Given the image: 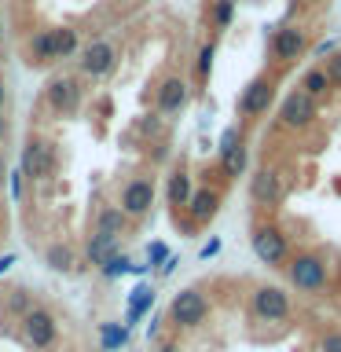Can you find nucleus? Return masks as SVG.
Segmentation results:
<instances>
[{
	"label": "nucleus",
	"instance_id": "1",
	"mask_svg": "<svg viewBox=\"0 0 341 352\" xmlns=\"http://www.w3.org/2000/svg\"><path fill=\"white\" fill-rule=\"evenodd\" d=\"M250 250H253V257H257L264 268L283 272L286 261L294 257V239H290V231H286L275 217L261 213L250 224Z\"/></svg>",
	"mask_w": 341,
	"mask_h": 352
},
{
	"label": "nucleus",
	"instance_id": "2",
	"mask_svg": "<svg viewBox=\"0 0 341 352\" xmlns=\"http://www.w3.org/2000/svg\"><path fill=\"white\" fill-rule=\"evenodd\" d=\"M286 283L294 286L297 294H327L330 290V264L319 250H294V257L286 261Z\"/></svg>",
	"mask_w": 341,
	"mask_h": 352
},
{
	"label": "nucleus",
	"instance_id": "3",
	"mask_svg": "<svg viewBox=\"0 0 341 352\" xmlns=\"http://www.w3.org/2000/svg\"><path fill=\"white\" fill-rule=\"evenodd\" d=\"M246 308H250V319H257V323L286 327L294 319V294L283 290L279 283H257L246 297Z\"/></svg>",
	"mask_w": 341,
	"mask_h": 352
},
{
	"label": "nucleus",
	"instance_id": "4",
	"mask_svg": "<svg viewBox=\"0 0 341 352\" xmlns=\"http://www.w3.org/2000/svg\"><path fill=\"white\" fill-rule=\"evenodd\" d=\"M319 114H323V103L319 99H312L308 92H301V88H294V92H286L279 99V110H275V125H279L283 132H294V136H301V132L316 129Z\"/></svg>",
	"mask_w": 341,
	"mask_h": 352
},
{
	"label": "nucleus",
	"instance_id": "5",
	"mask_svg": "<svg viewBox=\"0 0 341 352\" xmlns=\"http://www.w3.org/2000/svg\"><path fill=\"white\" fill-rule=\"evenodd\" d=\"M209 312H213V301L202 286H184L180 294H173L165 319H169L173 330H198L209 319Z\"/></svg>",
	"mask_w": 341,
	"mask_h": 352
},
{
	"label": "nucleus",
	"instance_id": "6",
	"mask_svg": "<svg viewBox=\"0 0 341 352\" xmlns=\"http://www.w3.org/2000/svg\"><path fill=\"white\" fill-rule=\"evenodd\" d=\"M275 99H279V81H275V74H257V77H253V81L239 92L235 114H239L242 125H253V121L264 118V114L275 107Z\"/></svg>",
	"mask_w": 341,
	"mask_h": 352
},
{
	"label": "nucleus",
	"instance_id": "7",
	"mask_svg": "<svg viewBox=\"0 0 341 352\" xmlns=\"http://www.w3.org/2000/svg\"><path fill=\"white\" fill-rule=\"evenodd\" d=\"M250 202L261 209V213H279L286 202V180L275 165H257L250 176Z\"/></svg>",
	"mask_w": 341,
	"mask_h": 352
},
{
	"label": "nucleus",
	"instance_id": "8",
	"mask_svg": "<svg viewBox=\"0 0 341 352\" xmlns=\"http://www.w3.org/2000/svg\"><path fill=\"white\" fill-rule=\"evenodd\" d=\"M308 33L305 26H294V22H283V26L272 30V41H268V55L275 66H294L297 59H305L308 52Z\"/></svg>",
	"mask_w": 341,
	"mask_h": 352
},
{
	"label": "nucleus",
	"instance_id": "9",
	"mask_svg": "<svg viewBox=\"0 0 341 352\" xmlns=\"http://www.w3.org/2000/svg\"><path fill=\"white\" fill-rule=\"evenodd\" d=\"M118 59H121L118 44H114V41H107V37L88 41L85 48L77 52V66H81V74H85V77H92V81H103V77L114 74Z\"/></svg>",
	"mask_w": 341,
	"mask_h": 352
},
{
	"label": "nucleus",
	"instance_id": "10",
	"mask_svg": "<svg viewBox=\"0 0 341 352\" xmlns=\"http://www.w3.org/2000/svg\"><path fill=\"white\" fill-rule=\"evenodd\" d=\"M154 180L151 176H132V180L121 187V195H118V206H121V213H125L129 220H143L154 209Z\"/></svg>",
	"mask_w": 341,
	"mask_h": 352
},
{
	"label": "nucleus",
	"instance_id": "11",
	"mask_svg": "<svg viewBox=\"0 0 341 352\" xmlns=\"http://www.w3.org/2000/svg\"><path fill=\"white\" fill-rule=\"evenodd\" d=\"M22 334H26V345L33 349H52L55 338H59V323H55V316L48 308H30L26 316H22Z\"/></svg>",
	"mask_w": 341,
	"mask_h": 352
},
{
	"label": "nucleus",
	"instance_id": "12",
	"mask_svg": "<svg viewBox=\"0 0 341 352\" xmlns=\"http://www.w3.org/2000/svg\"><path fill=\"white\" fill-rule=\"evenodd\" d=\"M44 96H48V107L55 114L70 118L81 110V99H85V88L77 85V77H52L48 88H44Z\"/></svg>",
	"mask_w": 341,
	"mask_h": 352
},
{
	"label": "nucleus",
	"instance_id": "13",
	"mask_svg": "<svg viewBox=\"0 0 341 352\" xmlns=\"http://www.w3.org/2000/svg\"><path fill=\"white\" fill-rule=\"evenodd\" d=\"M220 206H224V187L220 184H198L184 213L195 220V228H206L209 220L220 213Z\"/></svg>",
	"mask_w": 341,
	"mask_h": 352
},
{
	"label": "nucleus",
	"instance_id": "14",
	"mask_svg": "<svg viewBox=\"0 0 341 352\" xmlns=\"http://www.w3.org/2000/svg\"><path fill=\"white\" fill-rule=\"evenodd\" d=\"M55 169V147L41 136H30L26 147H22V173L30 180H48Z\"/></svg>",
	"mask_w": 341,
	"mask_h": 352
},
{
	"label": "nucleus",
	"instance_id": "15",
	"mask_svg": "<svg viewBox=\"0 0 341 352\" xmlns=\"http://www.w3.org/2000/svg\"><path fill=\"white\" fill-rule=\"evenodd\" d=\"M187 99H191V88H187L184 77H162V85L154 88V110H158L162 118H173V114H180V110L187 107Z\"/></svg>",
	"mask_w": 341,
	"mask_h": 352
},
{
	"label": "nucleus",
	"instance_id": "16",
	"mask_svg": "<svg viewBox=\"0 0 341 352\" xmlns=\"http://www.w3.org/2000/svg\"><path fill=\"white\" fill-rule=\"evenodd\" d=\"M191 195H195V176L187 165H176V169L165 176V202H169L173 213H184L187 202H191Z\"/></svg>",
	"mask_w": 341,
	"mask_h": 352
},
{
	"label": "nucleus",
	"instance_id": "17",
	"mask_svg": "<svg viewBox=\"0 0 341 352\" xmlns=\"http://www.w3.org/2000/svg\"><path fill=\"white\" fill-rule=\"evenodd\" d=\"M217 169H220V176H224L228 184L242 180V176L250 173V147L242 143V147L228 151V154H217Z\"/></svg>",
	"mask_w": 341,
	"mask_h": 352
},
{
	"label": "nucleus",
	"instance_id": "18",
	"mask_svg": "<svg viewBox=\"0 0 341 352\" xmlns=\"http://www.w3.org/2000/svg\"><path fill=\"white\" fill-rule=\"evenodd\" d=\"M125 228H129V217L121 213V206H103L96 213V235L99 239H121L125 235Z\"/></svg>",
	"mask_w": 341,
	"mask_h": 352
},
{
	"label": "nucleus",
	"instance_id": "19",
	"mask_svg": "<svg viewBox=\"0 0 341 352\" xmlns=\"http://www.w3.org/2000/svg\"><path fill=\"white\" fill-rule=\"evenodd\" d=\"M22 55H26V66H48V63H55V55H52V30H37L33 37H26Z\"/></svg>",
	"mask_w": 341,
	"mask_h": 352
},
{
	"label": "nucleus",
	"instance_id": "20",
	"mask_svg": "<svg viewBox=\"0 0 341 352\" xmlns=\"http://www.w3.org/2000/svg\"><path fill=\"white\" fill-rule=\"evenodd\" d=\"M301 92H308L312 99H319V103H327L330 96H334V85H330V77H327V70L323 66H308V70L301 74Z\"/></svg>",
	"mask_w": 341,
	"mask_h": 352
},
{
	"label": "nucleus",
	"instance_id": "21",
	"mask_svg": "<svg viewBox=\"0 0 341 352\" xmlns=\"http://www.w3.org/2000/svg\"><path fill=\"white\" fill-rule=\"evenodd\" d=\"M81 52V37H77L74 26H55L52 30V55L55 63L59 59H74V55Z\"/></svg>",
	"mask_w": 341,
	"mask_h": 352
},
{
	"label": "nucleus",
	"instance_id": "22",
	"mask_svg": "<svg viewBox=\"0 0 341 352\" xmlns=\"http://www.w3.org/2000/svg\"><path fill=\"white\" fill-rule=\"evenodd\" d=\"M151 305H154V286H147V283H140L136 290H132V297H129V312H125V327H132V323H140L143 316L151 312Z\"/></svg>",
	"mask_w": 341,
	"mask_h": 352
},
{
	"label": "nucleus",
	"instance_id": "23",
	"mask_svg": "<svg viewBox=\"0 0 341 352\" xmlns=\"http://www.w3.org/2000/svg\"><path fill=\"white\" fill-rule=\"evenodd\" d=\"M235 8H239V0H209V11H206L209 30H213V33H224L231 22H235Z\"/></svg>",
	"mask_w": 341,
	"mask_h": 352
},
{
	"label": "nucleus",
	"instance_id": "24",
	"mask_svg": "<svg viewBox=\"0 0 341 352\" xmlns=\"http://www.w3.org/2000/svg\"><path fill=\"white\" fill-rule=\"evenodd\" d=\"M99 345H103V352H121L129 345V327L125 323H99Z\"/></svg>",
	"mask_w": 341,
	"mask_h": 352
},
{
	"label": "nucleus",
	"instance_id": "25",
	"mask_svg": "<svg viewBox=\"0 0 341 352\" xmlns=\"http://www.w3.org/2000/svg\"><path fill=\"white\" fill-rule=\"evenodd\" d=\"M213 59H217V41L209 37V41L198 44V52H195V81L198 85L209 81V74H213Z\"/></svg>",
	"mask_w": 341,
	"mask_h": 352
},
{
	"label": "nucleus",
	"instance_id": "26",
	"mask_svg": "<svg viewBox=\"0 0 341 352\" xmlns=\"http://www.w3.org/2000/svg\"><path fill=\"white\" fill-rule=\"evenodd\" d=\"M44 261H48L52 272H74V250L63 246V242H52V246L44 250Z\"/></svg>",
	"mask_w": 341,
	"mask_h": 352
},
{
	"label": "nucleus",
	"instance_id": "27",
	"mask_svg": "<svg viewBox=\"0 0 341 352\" xmlns=\"http://www.w3.org/2000/svg\"><path fill=\"white\" fill-rule=\"evenodd\" d=\"M110 253H118V242L114 239H99V235L88 239V264H96V268H99Z\"/></svg>",
	"mask_w": 341,
	"mask_h": 352
},
{
	"label": "nucleus",
	"instance_id": "28",
	"mask_svg": "<svg viewBox=\"0 0 341 352\" xmlns=\"http://www.w3.org/2000/svg\"><path fill=\"white\" fill-rule=\"evenodd\" d=\"M99 272H103L107 279H118V275H129L132 272V261L125 257V253H110V257L99 264Z\"/></svg>",
	"mask_w": 341,
	"mask_h": 352
},
{
	"label": "nucleus",
	"instance_id": "29",
	"mask_svg": "<svg viewBox=\"0 0 341 352\" xmlns=\"http://www.w3.org/2000/svg\"><path fill=\"white\" fill-rule=\"evenodd\" d=\"M316 352H341V327H323L319 330Z\"/></svg>",
	"mask_w": 341,
	"mask_h": 352
},
{
	"label": "nucleus",
	"instance_id": "30",
	"mask_svg": "<svg viewBox=\"0 0 341 352\" xmlns=\"http://www.w3.org/2000/svg\"><path fill=\"white\" fill-rule=\"evenodd\" d=\"M30 308H33V301H30V294H26V290H11V297H8V312L26 316Z\"/></svg>",
	"mask_w": 341,
	"mask_h": 352
},
{
	"label": "nucleus",
	"instance_id": "31",
	"mask_svg": "<svg viewBox=\"0 0 341 352\" xmlns=\"http://www.w3.org/2000/svg\"><path fill=\"white\" fill-rule=\"evenodd\" d=\"M323 70H327V77H330V85H334V92H338V88H341V48H338L334 55H327Z\"/></svg>",
	"mask_w": 341,
	"mask_h": 352
},
{
	"label": "nucleus",
	"instance_id": "32",
	"mask_svg": "<svg viewBox=\"0 0 341 352\" xmlns=\"http://www.w3.org/2000/svg\"><path fill=\"white\" fill-rule=\"evenodd\" d=\"M169 246H165V242H151V246H147V264H151V268H162V264L165 261H169Z\"/></svg>",
	"mask_w": 341,
	"mask_h": 352
},
{
	"label": "nucleus",
	"instance_id": "33",
	"mask_svg": "<svg viewBox=\"0 0 341 352\" xmlns=\"http://www.w3.org/2000/svg\"><path fill=\"white\" fill-rule=\"evenodd\" d=\"M338 48H341V44H338L334 37H327V41H319L316 48H312V59H327V55H334Z\"/></svg>",
	"mask_w": 341,
	"mask_h": 352
},
{
	"label": "nucleus",
	"instance_id": "34",
	"mask_svg": "<svg viewBox=\"0 0 341 352\" xmlns=\"http://www.w3.org/2000/svg\"><path fill=\"white\" fill-rule=\"evenodd\" d=\"M220 250H224V242H220V239H209V242H206V246H202V250H198V261H213V257H217V253H220Z\"/></svg>",
	"mask_w": 341,
	"mask_h": 352
},
{
	"label": "nucleus",
	"instance_id": "35",
	"mask_svg": "<svg viewBox=\"0 0 341 352\" xmlns=\"http://www.w3.org/2000/svg\"><path fill=\"white\" fill-rule=\"evenodd\" d=\"M176 264H180V257H173V253H169V261H165L162 268H158V275H162V279H169V275L176 272Z\"/></svg>",
	"mask_w": 341,
	"mask_h": 352
},
{
	"label": "nucleus",
	"instance_id": "36",
	"mask_svg": "<svg viewBox=\"0 0 341 352\" xmlns=\"http://www.w3.org/2000/svg\"><path fill=\"white\" fill-rule=\"evenodd\" d=\"M22 176H26L22 169H19V173H11V195H15V198L22 195Z\"/></svg>",
	"mask_w": 341,
	"mask_h": 352
},
{
	"label": "nucleus",
	"instance_id": "37",
	"mask_svg": "<svg viewBox=\"0 0 341 352\" xmlns=\"http://www.w3.org/2000/svg\"><path fill=\"white\" fill-rule=\"evenodd\" d=\"M162 323H165V316L151 319V327H147V338H158V334H162Z\"/></svg>",
	"mask_w": 341,
	"mask_h": 352
},
{
	"label": "nucleus",
	"instance_id": "38",
	"mask_svg": "<svg viewBox=\"0 0 341 352\" xmlns=\"http://www.w3.org/2000/svg\"><path fill=\"white\" fill-rule=\"evenodd\" d=\"M158 352H180V341H162V345H158Z\"/></svg>",
	"mask_w": 341,
	"mask_h": 352
},
{
	"label": "nucleus",
	"instance_id": "39",
	"mask_svg": "<svg viewBox=\"0 0 341 352\" xmlns=\"http://www.w3.org/2000/svg\"><path fill=\"white\" fill-rule=\"evenodd\" d=\"M11 264H15V253H4V257H0V275H4Z\"/></svg>",
	"mask_w": 341,
	"mask_h": 352
},
{
	"label": "nucleus",
	"instance_id": "40",
	"mask_svg": "<svg viewBox=\"0 0 341 352\" xmlns=\"http://www.w3.org/2000/svg\"><path fill=\"white\" fill-rule=\"evenodd\" d=\"M8 136V118H4V110H0V140Z\"/></svg>",
	"mask_w": 341,
	"mask_h": 352
},
{
	"label": "nucleus",
	"instance_id": "41",
	"mask_svg": "<svg viewBox=\"0 0 341 352\" xmlns=\"http://www.w3.org/2000/svg\"><path fill=\"white\" fill-rule=\"evenodd\" d=\"M4 103H8V85L0 81V110H4Z\"/></svg>",
	"mask_w": 341,
	"mask_h": 352
},
{
	"label": "nucleus",
	"instance_id": "42",
	"mask_svg": "<svg viewBox=\"0 0 341 352\" xmlns=\"http://www.w3.org/2000/svg\"><path fill=\"white\" fill-rule=\"evenodd\" d=\"M0 41H4V19H0Z\"/></svg>",
	"mask_w": 341,
	"mask_h": 352
},
{
	"label": "nucleus",
	"instance_id": "43",
	"mask_svg": "<svg viewBox=\"0 0 341 352\" xmlns=\"http://www.w3.org/2000/svg\"><path fill=\"white\" fill-rule=\"evenodd\" d=\"M294 4H316V0H294Z\"/></svg>",
	"mask_w": 341,
	"mask_h": 352
}]
</instances>
